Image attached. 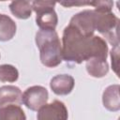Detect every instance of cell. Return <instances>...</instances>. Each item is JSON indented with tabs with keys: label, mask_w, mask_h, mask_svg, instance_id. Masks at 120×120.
Returning a JSON list of instances; mask_svg holds the SVG:
<instances>
[{
	"label": "cell",
	"mask_w": 120,
	"mask_h": 120,
	"mask_svg": "<svg viewBox=\"0 0 120 120\" xmlns=\"http://www.w3.org/2000/svg\"><path fill=\"white\" fill-rule=\"evenodd\" d=\"M57 2L58 0H33L32 8L35 12L44 8H54V6Z\"/></svg>",
	"instance_id": "14"
},
{
	"label": "cell",
	"mask_w": 120,
	"mask_h": 120,
	"mask_svg": "<svg viewBox=\"0 0 120 120\" xmlns=\"http://www.w3.org/2000/svg\"><path fill=\"white\" fill-rule=\"evenodd\" d=\"M10 12L20 20H26L31 17L33 8L29 0H12L8 6Z\"/></svg>",
	"instance_id": "10"
},
{
	"label": "cell",
	"mask_w": 120,
	"mask_h": 120,
	"mask_svg": "<svg viewBox=\"0 0 120 120\" xmlns=\"http://www.w3.org/2000/svg\"><path fill=\"white\" fill-rule=\"evenodd\" d=\"M119 90V84H112L109 85L102 94L103 106L110 112H117L120 110Z\"/></svg>",
	"instance_id": "8"
},
{
	"label": "cell",
	"mask_w": 120,
	"mask_h": 120,
	"mask_svg": "<svg viewBox=\"0 0 120 120\" xmlns=\"http://www.w3.org/2000/svg\"><path fill=\"white\" fill-rule=\"evenodd\" d=\"M85 68L90 76L94 78H102L109 72V64L106 59L92 57L86 61Z\"/></svg>",
	"instance_id": "9"
},
{
	"label": "cell",
	"mask_w": 120,
	"mask_h": 120,
	"mask_svg": "<svg viewBox=\"0 0 120 120\" xmlns=\"http://www.w3.org/2000/svg\"><path fill=\"white\" fill-rule=\"evenodd\" d=\"M49 98L48 90L41 85L28 87L22 96V103L31 111H37L47 103Z\"/></svg>",
	"instance_id": "3"
},
{
	"label": "cell",
	"mask_w": 120,
	"mask_h": 120,
	"mask_svg": "<svg viewBox=\"0 0 120 120\" xmlns=\"http://www.w3.org/2000/svg\"><path fill=\"white\" fill-rule=\"evenodd\" d=\"M68 112L66 105L60 100H53L49 104H44L38 110L37 118L38 120H66Z\"/></svg>",
	"instance_id": "4"
},
{
	"label": "cell",
	"mask_w": 120,
	"mask_h": 120,
	"mask_svg": "<svg viewBox=\"0 0 120 120\" xmlns=\"http://www.w3.org/2000/svg\"><path fill=\"white\" fill-rule=\"evenodd\" d=\"M23 110L17 104H11L0 108V120H25Z\"/></svg>",
	"instance_id": "12"
},
{
	"label": "cell",
	"mask_w": 120,
	"mask_h": 120,
	"mask_svg": "<svg viewBox=\"0 0 120 120\" xmlns=\"http://www.w3.org/2000/svg\"><path fill=\"white\" fill-rule=\"evenodd\" d=\"M58 3L64 8L91 6V0H58Z\"/></svg>",
	"instance_id": "15"
},
{
	"label": "cell",
	"mask_w": 120,
	"mask_h": 120,
	"mask_svg": "<svg viewBox=\"0 0 120 120\" xmlns=\"http://www.w3.org/2000/svg\"><path fill=\"white\" fill-rule=\"evenodd\" d=\"M111 59H112V67L116 75H118V59H119V45L112 46L111 51Z\"/></svg>",
	"instance_id": "16"
},
{
	"label": "cell",
	"mask_w": 120,
	"mask_h": 120,
	"mask_svg": "<svg viewBox=\"0 0 120 120\" xmlns=\"http://www.w3.org/2000/svg\"><path fill=\"white\" fill-rule=\"evenodd\" d=\"M19 78L18 69L9 64L0 65V81L3 82H14Z\"/></svg>",
	"instance_id": "13"
},
{
	"label": "cell",
	"mask_w": 120,
	"mask_h": 120,
	"mask_svg": "<svg viewBox=\"0 0 120 120\" xmlns=\"http://www.w3.org/2000/svg\"><path fill=\"white\" fill-rule=\"evenodd\" d=\"M1 2H4V1H8V0H0ZM29 1H32V0H29Z\"/></svg>",
	"instance_id": "17"
},
{
	"label": "cell",
	"mask_w": 120,
	"mask_h": 120,
	"mask_svg": "<svg viewBox=\"0 0 120 120\" xmlns=\"http://www.w3.org/2000/svg\"><path fill=\"white\" fill-rule=\"evenodd\" d=\"M91 4H92V0H91Z\"/></svg>",
	"instance_id": "18"
},
{
	"label": "cell",
	"mask_w": 120,
	"mask_h": 120,
	"mask_svg": "<svg viewBox=\"0 0 120 120\" xmlns=\"http://www.w3.org/2000/svg\"><path fill=\"white\" fill-rule=\"evenodd\" d=\"M35 41L39 50V59L43 66L55 68L61 64L62 44L55 30H39L36 34Z\"/></svg>",
	"instance_id": "2"
},
{
	"label": "cell",
	"mask_w": 120,
	"mask_h": 120,
	"mask_svg": "<svg viewBox=\"0 0 120 120\" xmlns=\"http://www.w3.org/2000/svg\"><path fill=\"white\" fill-rule=\"evenodd\" d=\"M36 14V23L41 30H55L58 17L53 8L40 9Z\"/></svg>",
	"instance_id": "6"
},
{
	"label": "cell",
	"mask_w": 120,
	"mask_h": 120,
	"mask_svg": "<svg viewBox=\"0 0 120 120\" xmlns=\"http://www.w3.org/2000/svg\"><path fill=\"white\" fill-rule=\"evenodd\" d=\"M62 58L68 63L81 64L92 57L107 59V41L99 36H86L72 25L65 27L62 36Z\"/></svg>",
	"instance_id": "1"
},
{
	"label": "cell",
	"mask_w": 120,
	"mask_h": 120,
	"mask_svg": "<svg viewBox=\"0 0 120 120\" xmlns=\"http://www.w3.org/2000/svg\"><path fill=\"white\" fill-rule=\"evenodd\" d=\"M22 93L18 86L4 85L0 87V108L11 104H22Z\"/></svg>",
	"instance_id": "7"
},
{
	"label": "cell",
	"mask_w": 120,
	"mask_h": 120,
	"mask_svg": "<svg viewBox=\"0 0 120 120\" xmlns=\"http://www.w3.org/2000/svg\"><path fill=\"white\" fill-rule=\"evenodd\" d=\"M75 85L74 78L68 74H59L52 78L50 87L57 96H67L71 93Z\"/></svg>",
	"instance_id": "5"
},
{
	"label": "cell",
	"mask_w": 120,
	"mask_h": 120,
	"mask_svg": "<svg viewBox=\"0 0 120 120\" xmlns=\"http://www.w3.org/2000/svg\"><path fill=\"white\" fill-rule=\"evenodd\" d=\"M17 25L15 22L6 14H0V41H8L16 34Z\"/></svg>",
	"instance_id": "11"
}]
</instances>
